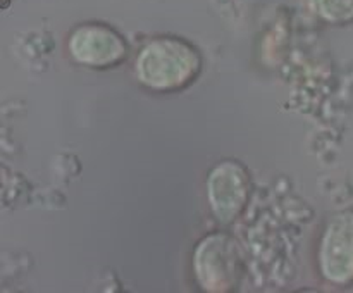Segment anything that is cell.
<instances>
[{"label":"cell","mask_w":353,"mask_h":293,"mask_svg":"<svg viewBox=\"0 0 353 293\" xmlns=\"http://www.w3.org/2000/svg\"><path fill=\"white\" fill-rule=\"evenodd\" d=\"M202 71L200 48L176 34L147 38L131 62V72L138 85L154 93L183 92L199 79Z\"/></svg>","instance_id":"cell-1"},{"label":"cell","mask_w":353,"mask_h":293,"mask_svg":"<svg viewBox=\"0 0 353 293\" xmlns=\"http://www.w3.org/2000/svg\"><path fill=\"white\" fill-rule=\"evenodd\" d=\"M192 274L207 293H230L243 278V255L233 234L212 231L203 234L192 252Z\"/></svg>","instance_id":"cell-2"},{"label":"cell","mask_w":353,"mask_h":293,"mask_svg":"<svg viewBox=\"0 0 353 293\" xmlns=\"http://www.w3.org/2000/svg\"><path fill=\"white\" fill-rule=\"evenodd\" d=\"M314 267L326 285L353 286V209L324 217L314 245Z\"/></svg>","instance_id":"cell-3"},{"label":"cell","mask_w":353,"mask_h":293,"mask_svg":"<svg viewBox=\"0 0 353 293\" xmlns=\"http://www.w3.org/2000/svg\"><path fill=\"white\" fill-rule=\"evenodd\" d=\"M62 47L72 64L97 71L117 68L131 55L126 37L116 26L103 21L74 24L65 33Z\"/></svg>","instance_id":"cell-4"},{"label":"cell","mask_w":353,"mask_h":293,"mask_svg":"<svg viewBox=\"0 0 353 293\" xmlns=\"http://www.w3.org/2000/svg\"><path fill=\"white\" fill-rule=\"evenodd\" d=\"M252 195L250 171L234 159L217 161L205 178V202L210 216L221 226L240 219Z\"/></svg>","instance_id":"cell-5"},{"label":"cell","mask_w":353,"mask_h":293,"mask_svg":"<svg viewBox=\"0 0 353 293\" xmlns=\"http://www.w3.org/2000/svg\"><path fill=\"white\" fill-rule=\"evenodd\" d=\"M307 12L326 26L353 24V0H303Z\"/></svg>","instance_id":"cell-6"}]
</instances>
